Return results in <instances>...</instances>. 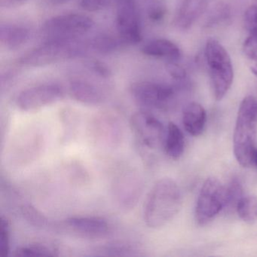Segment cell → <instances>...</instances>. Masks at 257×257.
<instances>
[{
    "label": "cell",
    "instance_id": "cell-15",
    "mask_svg": "<svg viewBox=\"0 0 257 257\" xmlns=\"http://www.w3.org/2000/svg\"><path fill=\"white\" fill-rule=\"evenodd\" d=\"M69 90L75 100L85 104H100L104 98L100 88L94 84L82 79L72 81Z\"/></svg>",
    "mask_w": 257,
    "mask_h": 257
},
{
    "label": "cell",
    "instance_id": "cell-5",
    "mask_svg": "<svg viewBox=\"0 0 257 257\" xmlns=\"http://www.w3.org/2000/svg\"><path fill=\"white\" fill-rule=\"evenodd\" d=\"M226 204V187L218 179L209 177L203 183L197 199L195 219L204 225L213 219Z\"/></svg>",
    "mask_w": 257,
    "mask_h": 257
},
{
    "label": "cell",
    "instance_id": "cell-7",
    "mask_svg": "<svg viewBox=\"0 0 257 257\" xmlns=\"http://www.w3.org/2000/svg\"><path fill=\"white\" fill-rule=\"evenodd\" d=\"M114 2L118 37L125 46L141 43L142 26L136 0H114Z\"/></svg>",
    "mask_w": 257,
    "mask_h": 257
},
{
    "label": "cell",
    "instance_id": "cell-1",
    "mask_svg": "<svg viewBox=\"0 0 257 257\" xmlns=\"http://www.w3.org/2000/svg\"><path fill=\"white\" fill-rule=\"evenodd\" d=\"M183 196L177 183L171 178L156 182L144 207V221L151 228H159L171 222L180 211Z\"/></svg>",
    "mask_w": 257,
    "mask_h": 257
},
{
    "label": "cell",
    "instance_id": "cell-27",
    "mask_svg": "<svg viewBox=\"0 0 257 257\" xmlns=\"http://www.w3.org/2000/svg\"><path fill=\"white\" fill-rule=\"evenodd\" d=\"M166 13V7L161 2L153 3L150 6L147 11L149 19L153 23L162 22L165 19Z\"/></svg>",
    "mask_w": 257,
    "mask_h": 257
},
{
    "label": "cell",
    "instance_id": "cell-31",
    "mask_svg": "<svg viewBox=\"0 0 257 257\" xmlns=\"http://www.w3.org/2000/svg\"><path fill=\"white\" fill-rule=\"evenodd\" d=\"M27 0H0V7L4 9L15 8L26 2Z\"/></svg>",
    "mask_w": 257,
    "mask_h": 257
},
{
    "label": "cell",
    "instance_id": "cell-11",
    "mask_svg": "<svg viewBox=\"0 0 257 257\" xmlns=\"http://www.w3.org/2000/svg\"><path fill=\"white\" fill-rule=\"evenodd\" d=\"M64 225L79 237L88 239L103 238L110 229L107 221L99 216H73L66 219Z\"/></svg>",
    "mask_w": 257,
    "mask_h": 257
},
{
    "label": "cell",
    "instance_id": "cell-10",
    "mask_svg": "<svg viewBox=\"0 0 257 257\" xmlns=\"http://www.w3.org/2000/svg\"><path fill=\"white\" fill-rule=\"evenodd\" d=\"M62 88L55 84H44L24 90L17 98V105L26 112L38 110L61 100Z\"/></svg>",
    "mask_w": 257,
    "mask_h": 257
},
{
    "label": "cell",
    "instance_id": "cell-20",
    "mask_svg": "<svg viewBox=\"0 0 257 257\" xmlns=\"http://www.w3.org/2000/svg\"><path fill=\"white\" fill-rule=\"evenodd\" d=\"M239 217L248 223L257 219V198L255 196L242 197L236 206Z\"/></svg>",
    "mask_w": 257,
    "mask_h": 257
},
{
    "label": "cell",
    "instance_id": "cell-18",
    "mask_svg": "<svg viewBox=\"0 0 257 257\" xmlns=\"http://www.w3.org/2000/svg\"><path fill=\"white\" fill-rule=\"evenodd\" d=\"M118 184V198L123 205L132 207L136 204L138 198H140L141 185L138 181V178L132 175L124 176L121 177Z\"/></svg>",
    "mask_w": 257,
    "mask_h": 257
},
{
    "label": "cell",
    "instance_id": "cell-19",
    "mask_svg": "<svg viewBox=\"0 0 257 257\" xmlns=\"http://www.w3.org/2000/svg\"><path fill=\"white\" fill-rule=\"evenodd\" d=\"M124 46L125 44L118 36L116 37L108 34L97 36L88 43L90 49L101 55L114 53Z\"/></svg>",
    "mask_w": 257,
    "mask_h": 257
},
{
    "label": "cell",
    "instance_id": "cell-13",
    "mask_svg": "<svg viewBox=\"0 0 257 257\" xmlns=\"http://www.w3.org/2000/svg\"><path fill=\"white\" fill-rule=\"evenodd\" d=\"M30 38L31 31L23 25L13 23L0 25V42L7 49H19L26 44Z\"/></svg>",
    "mask_w": 257,
    "mask_h": 257
},
{
    "label": "cell",
    "instance_id": "cell-12",
    "mask_svg": "<svg viewBox=\"0 0 257 257\" xmlns=\"http://www.w3.org/2000/svg\"><path fill=\"white\" fill-rule=\"evenodd\" d=\"M141 52L147 56L165 59L167 61H178L181 57L178 46L165 39L148 42L141 48Z\"/></svg>",
    "mask_w": 257,
    "mask_h": 257
},
{
    "label": "cell",
    "instance_id": "cell-25",
    "mask_svg": "<svg viewBox=\"0 0 257 257\" xmlns=\"http://www.w3.org/2000/svg\"><path fill=\"white\" fill-rule=\"evenodd\" d=\"M242 198V186L237 180H233L226 187V204L225 207H234Z\"/></svg>",
    "mask_w": 257,
    "mask_h": 257
},
{
    "label": "cell",
    "instance_id": "cell-33",
    "mask_svg": "<svg viewBox=\"0 0 257 257\" xmlns=\"http://www.w3.org/2000/svg\"><path fill=\"white\" fill-rule=\"evenodd\" d=\"M54 1H55V2L58 3H64V2H67L68 0H54Z\"/></svg>",
    "mask_w": 257,
    "mask_h": 257
},
{
    "label": "cell",
    "instance_id": "cell-9",
    "mask_svg": "<svg viewBox=\"0 0 257 257\" xmlns=\"http://www.w3.org/2000/svg\"><path fill=\"white\" fill-rule=\"evenodd\" d=\"M131 126L140 141L150 150H157L165 143L163 124L147 112H138L131 118Z\"/></svg>",
    "mask_w": 257,
    "mask_h": 257
},
{
    "label": "cell",
    "instance_id": "cell-24",
    "mask_svg": "<svg viewBox=\"0 0 257 257\" xmlns=\"http://www.w3.org/2000/svg\"><path fill=\"white\" fill-rule=\"evenodd\" d=\"M10 252V224L2 216L0 222V257H6Z\"/></svg>",
    "mask_w": 257,
    "mask_h": 257
},
{
    "label": "cell",
    "instance_id": "cell-14",
    "mask_svg": "<svg viewBox=\"0 0 257 257\" xmlns=\"http://www.w3.org/2000/svg\"><path fill=\"white\" fill-rule=\"evenodd\" d=\"M207 0H182L175 16L178 28L186 30L190 28L204 11Z\"/></svg>",
    "mask_w": 257,
    "mask_h": 257
},
{
    "label": "cell",
    "instance_id": "cell-6",
    "mask_svg": "<svg viewBox=\"0 0 257 257\" xmlns=\"http://www.w3.org/2000/svg\"><path fill=\"white\" fill-rule=\"evenodd\" d=\"M94 25L88 16L73 13L49 19L43 25L42 31L48 40L77 38L78 36L83 35L92 29Z\"/></svg>",
    "mask_w": 257,
    "mask_h": 257
},
{
    "label": "cell",
    "instance_id": "cell-3",
    "mask_svg": "<svg viewBox=\"0 0 257 257\" xmlns=\"http://www.w3.org/2000/svg\"><path fill=\"white\" fill-rule=\"evenodd\" d=\"M88 49V43H82L77 38L48 40L24 55L19 63L28 67H45L83 56Z\"/></svg>",
    "mask_w": 257,
    "mask_h": 257
},
{
    "label": "cell",
    "instance_id": "cell-29",
    "mask_svg": "<svg viewBox=\"0 0 257 257\" xmlns=\"http://www.w3.org/2000/svg\"><path fill=\"white\" fill-rule=\"evenodd\" d=\"M88 67L97 76L102 78H109L112 75L110 69L106 64L101 61L94 60L88 62Z\"/></svg>",
    "mask_w": 257,
    "mask_h": 257
},
{
    "label": "cell",
    "instance_id": "cell-26",
    "mask_svg": "<svg viewBox=\"0 0 257 257\" xmlns=\"http://www.w3.org/2000/svg\"><path fill=\"white\" fill-rule=\"evenodd\" d=\"M244 25L249 35L257 36V5L251 6L245 12Z\"/></svg>",
    "mask_w": 257,
    "mask_h": 257
},
{
    "label": "cell",
    "instance_id": "cell-17",
    "mask_svg": "<svg viewBox=\"0 0 257 257\" xmlns=\"http://www.w3.org/2000/svg\"><path fill=\"white\" fill-rule=\"evenodd\" d=\"M164 148L165 153L174 160L180 159L184 153V135L180 127L172 121L168 124Z\"/></svg>",
    "mask_w": 257,
    "mask_h": 257
},
{
    "label": "cell",
    "instance_id": "cell-28",
    "mask_svg": "<svg viewBox=\"0 0 257 257\" xmlns=\"http://www.w3.org/2000/svg\"><path fill=\"white\" fill-rule=\"evenodd\" d=\"M114 0H81L80 6L89 13L101 11L107 8Z\"/></svg>",
    "mask_w": 257,
    "mask_h": 257
},
{
    "label": "cell",
    "instance_id": "cell-30",
    "mask_svg": "<svg viewBox=\"0 0 257 257\" xmlns=\"http://www.w3.org/2000/svg\"><path fill=\"white\" fill-rule=\"evenodd\" d=\"M166 70L170 76L176 80H183L186 77V71L177 61H168Z\"/></svg>",
    "mask_w": 257,
    "mask_h": 257
},
{
    "label": "cell",
    "instance_id": "cell-21",
    "mask_svg": "<svg viewBox=\"0 0 257 257\" xmlns=\"http://www.w3.org/2000/svg\"><path fill=\"white\" fill-rule=\"evenodd\" d=\"M56 249L52 246L42 243H34L18 248L15 251V256H55Z\"/></svg>",
    "mask_w": 257,
    "mask_h": 257
},
{
    "label": "cell",
    "instance_id": "cell-4",
    "mask_svg": "<svg viewBox=\"0 0 257 257\" xmlns=\"http://www.w3.org/2000/svg\"><path fill=\"white\" fill-rule=\"evenodd\" d=\"M213 97L221 100L232 85L234 70L226 49L214 39H209L204 50Z\"/></svg>",
    "mask_w": 257,
    "mask_h": 257
},
{
    "label": "cell",
    "instance_id": "cell-16",
    "mask_svg": "<svg viewBox=\"0 0 257 257\" xmlns=\"http://www.w3.org/2000/svg\"><path fill=\"white\" fill-rule=\"evenodd\" d=\"M207 113L204 108L196 102L189 103L183 113V124L188 133L199 136L205 127Z\"/></svg>",
    "mask_w": 257,
    "mask_h": 257
},
{
    "label": "cell",
    "instance_id": "cell-8",
    "mask_svg": "<svg viewBox=\"0 0 257 257\" xmlns=\"http://www.w3.org/2000/svg\"><path fill=\"white\" fill-rule=\"evenodd\" d=\"M131 94L139 104L153 109H166L176 97L175 88L165 84L138 82L131 86Z\"/></svg>",
    "mask_w": 257,
    "mask_h": 257
},
{
    "label": "cell",
    "instance_id": "cell-2",
    "mask_svg": "<svg viewBox=\"0 0 257 257\" xmlns=\"http://www.w3.org/2000/svg\"><path fill=\"white\" fill-rule=\"evenodd\" d=\"M256 130L257 99L247 96L239 106L233 137L234 156L243 168H248L253 163Z\"/></svg>",
    "mask_w": 257,
    "mask_h": 257
},
{
    "label": "cell",
    "instance_id": "cell-22",
    "mask_svg": "<svg viewBox=\"0 0 257 257\" xmlns=\"http://www.w3.org/2000/svg\"><path fill=\"white\" fill-rule=\"evenodd\" d=\"M243 51L251 71L257 76V36L249 35L245 40Z\"/></svg>",
    "mask_w": 257,
    "mask_h": 257
},
{
    "label": "cell",
    "instance_id": "cell-23",
    "mask_svg": "<svg viewBox=\"0 0 257 257\" xmlns=\"http://www.w3.org/2000/svg\"><path fill=\"white\" fill-rule=\"evenodd\" d=\"M22 213L24 218L34 226L44 227L47 225V219L46 216L32 205L28 204L23 206Z\"/></svg>",
    "mask_w": 257,
    "mask_h": 257
},
{
    "label": "cell",
    "instance_id": "cell-32",
    "mask_svg": "<svg viewBox=\"0 0 257 257\" xmlns=\"http://www.w3.org/2000/svg\"><path fill=\"white\" fill-rule=\"evenodd\" d=\"M252 165H255V168H257V147L256 150H255V153H254L253 163H252Z\"/></svg>",
    "mask_w": 257,
    "mask_h": 257
}]
</instances>
